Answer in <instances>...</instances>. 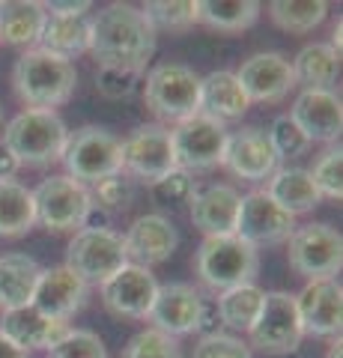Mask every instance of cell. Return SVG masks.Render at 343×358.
<instances>
[{"label": "cell", "mask_w": 343, "mask_h": 358, "mask_svg": "<svg viewBox=\"0 0 343 358\" xmlns=\"http://www.w3.org/2000/svg\"><path fill=\"white\" fill-rule=\"evenodd\" d=\"M90 21V54L98 69H129L143 75L149 57L156 54L159 36L143 9L131 3H110Z\"/></svg>", "instance_id": "6da1fadb"}, {"label": "cell", "mask_w": 343, "mask_h": 358, "mask_svg": "<svg viewBox=\"0 0 343 358\" xmlns=\"http://www.w3.org/2000/svg\"><path fill=\"white\" fill-rule=\"evenodd\" d=\"M13 84L27 110H54L72 99L78 69L42 48H27L13 69Z\"/></svg>", "instance_id": "7a4b0ae2"}, {"label": "cell", "mask_w": 343, "mask_h": 358, "mask_svg": "<svg viewBox=\"0 0 343 358\" xmlns=\"http://www.w3.org/2000/svg\"><path fill=\"white\" fill-rule=\"evenodd\" d=\"M66 141H69V129L54 110H21L3 131V143L13 150L18 164L30 167L60 162Z\"/></svg>", "instance_id": "3957f363"}, {"label": "cell", "mask_w": 343, "mask_h": 358, "mask_svg": "<svg viewBox=\"0 0 343 358\" xmlns=\"http://www.w3.org/2000/svg\"><path fill=\"white\" fill-rule=\"evenodd\" d=\"M257 268L260 251L239 239L236 233L233 236H206L197 248V275L215 293H224L239 284H254Z\"/></svg>", "instance_id": "277c9868"}, {"label": "cell", "mask_w": 343, "mask_h": 358, "mask_svg": "<svg viewBox=\"0 0 343 358\" xmlns=\"http://www.w3.org/2000/svg\"><path fill=\"white\" fill-rule=\"evenodd\" d=\"M143 102L164 122H182L200 114V75L182 63L152 66L143 84Z\"/></svg>", "instance_id": "5b68a950"}, {"label": "cell", "mask_w": 343, "mask_h": 358, "mask_svg": "<svg viewBox=\"0 0 343 358\" xmlns=\"http://www.w3.org/2000/svg\"><path fill=\"white\" fill-rule=\"evenodd\" d=\"M60 162L66 164V176L75 182L96 185L114 173H123V141L108 129L84 126L69 134Z\"/></svg>", "instance_id": "8992f818"}, {"label": "cell", "mask_w": 343, "mask_h": 358, "mask_svg": "<svg viewBox=\"0 0 343 358\" xmlns=\"http://www.w3.org/2000/svg\"><path fill=\"white\" fill-rule=\"evenodd\" d=\"M36 224L51 233H78L87 209L93 206L90 188L75 182L72 176H48L33 188Z\"/></svg>", "instance_id": "52a82bcc"}, {"label": "cell", "mask_w": 343, "mask_h": 358, "mask_svg": "<svg viewBox=\"0 0 343 358\" xmlns=\"http://www.w3.org/2000/svg\"><path fill=\"white\" fill-rule=\"evenodd\" d=\"M129 263L123 236L114 230H78L66 251V266L90 287L110 281Z\"/></svg>", "instance_id": "ba28073f"}, {"label": "cell", "mask_w": 343, "mask_h": 358, "mask_svg": "<svg viewBox=\"0 0 343 358\" xmlns=\"http://www.w3.org/2000/svg\"><path fill=\"white\" fill-rule=\"evenodd\" d=\"M173 159L180 171H212L224 159L227 126L206 114H194L182 122H176L170 131Z\"/></svg>", "instance_id": "9c48e42d"}, {"label": "cell", "mask_w": 343, "mask_h": 358, "mask_svg": "<svg viewBox=\"0 0 343 358\" xmlns=\"http://www.w3.org/2000/svg\"><path fill=\"white\" fill-rule=\"evenodd\" d=\"M290 242V266L307 281H323L335 278L343 266V239L328 224H302L293 230Z\"/></svg>", "instance_id": "30bf717a"}, {"label": "cell", "mask_w": 343, "mask_h": 358, "mask_svg": "<svg viewBox=\"0 0 343 358\" xmlns=\"http://www.w3.org/2000/svg\"><path fill=\"white\" fill-rule=\"evenodd\" d=\"M248 334H251V346H257L265 355H293L305 338L295 310V296L265 293L263 310Z\"/></svg>", "instance_id": "8fae6325"}, {"label": "cell", "mask_w": 343, "mask_h": 358, "mask_svg": "<svg viewBox=\"0 0 343 358\" xmlns=\"http://www.w3.org/2000/svg\"><path fill=\"white\" fill-rule=\"evenodd\" d=\"M176 167L173 159V143L170 129L159 126V122H147L123 141V173L129 179H140V182H159Z\"/></svg>", "instance_id": "7c38bea8"}, {"label": "cell", "mask_w": 343, "mask_h": 358, "mask_svg": "<svg viewBox=\"0 0 343 358\" xmlns=\"http://www.w3.org/2000/svg\"><path fill=\"white\" fill-rule=\"evenodd\" d=\"M278 152H275L269 131L260 126H245L236 131H227L224 159L221 164L233 176L248 179V182H263L278 171Z\"/></svg>", "instance_id": "4fadbf2b"}, {"label": "cell", "mask_w": 343, "mask_h": 358, "mask_svg": "<svg viewBox=\"0 0 343 358\" xmlns=\"http://www.w3.org/2000/svg\"><path fill=\"white\" fill-rule=\"evenodd\" d=\"M295 230V218L284 212L265 192H251L239 203V221H236V236L245 239L254 248L260 245H278L286 242Z\"/></svg>", "instance_id": "5bb4252c"}, {"label": "cell", "mask_w": 343, "mask_h": 358, "mask_svg": "<svg viewBox=\"0 0 343 358\" xmlns=\"http://www.w3.org/2000/svg\"><path fill=\"white\" fill-rule=\"evenodd\" d=\"M159 293V281L149 268L126 263L119 272L102 284V301L114 317H126V320H147L149 308L156 301Z\"/></svg>", "instance_id": "9a60e30c"}, {"label": "cell", "mask_w": 343, "mask_h": 358, "mask_svg": "<svg viewBox=\"0 0 343 358\" xmlns=\"http://www.w3.org/2000/svg\"><path fill=\"white\" fill-rule=\"evenodd\" d=\"M298 322L305 334L314 338H340L343 326V287L335 278L307 281L305 289L295 296Z\"/></svg>", "instance_id": "2e32d148"}, {"label": "cell", "mask_w": 343, "mask_h": 358, "mask_svg": "<svg viewBox=\"0 0 343 358\" xmlns=\"http://www.w3.org/2000/svg\"><path fill=\"white\" fill-rule=\"evenodd\" d=\"M239 84L245 90L248 102H281L295 87L293 66L278 51H260L239 66Z\"/></svg>", "instance_id": "e0dca14e"}, {"label": "cell", "mask_w": 343, "mask_h": 358, "mask_svg": "<svg viewBox=\"0 0 343 358\" xmlns=\"http://www.w3.org/2000/svg\"><path fill=\"white\" fill-rule=\"evenodd\" d=\"M290 117L311 143H335L340 138L343 105L335 90H302L290 108Z\"/></svg>", "instance_id": "ac0fdd59"}, {"label": "cell", "mask_w": 343, "mask_h": 358, "mask_svg": "<svg viewBox=\"0 0 343 358\" xmlns=\"http://www.w3.org/2000/svg\"><path fill=\"white\" fill-rule=\"evenodd\" d=\"M123 245H126V257L131 263L149 268V266L170 260V254L180 245V233H176V227L164 215L149 212V215H138L129 224Z\"/></svg>", "instance_id": "d6986e66"}, {"label": "cell", "mask_w": 343, "mask_h": 358, "mask_svg": "<svg viewBox=\"0 0 343 358\" xmlns=\"http://www.w3.org/2000/svg\"><path fill=\"white\" fill-rule=\"evenodd\" d=\"M87 287L78 275L72 272L69 266H54V268H42L36 293H33L30 305L39 313H45L51 320L66 322L69 317H75L84 301H87Z\"/></svg>", "instance_id": "ffe728a7"}, {"label": "cell", "mask_w": 343, "mask_h": 358, "mask_svg": "<svg viewBox=\"0 0 343 358\" xmlns=\"http://www.w3.org/2000/svg\"><path fill=\"white\" fill-rule=\"evenodd\" d=\"M200 293L191 284H164L159 287L156 301L149 308L152 329L168 334V338H182L191 334L197 326V313H200Z\"/></svg>", "instance_id": "44dd1931"}, {"label": "cell", "mask_w": 343, "mask_h": 358, "mask_svg": "<svg viewBox=\"0 0 343 358\" xmlns=\"http://www.w3.org/2000/svg\"><path fill=\"white\" fill-rule=\"evenodd\" d=\"M242 194L233 185H206L191 197V221L203 236H233Z\"/></svg>", "instance_id": "7402d4cb"}, {"label": "cell", "mask_w": 343, "mask_h": 358, "mask_svg": "<svg viewBox=\"0 0 343 358\" xmlns=\"http://www.w3.org/2000/svg\"><path fill=\"white\" fill-rule=\"evenodd\" d=\"M66 331H69L66 322L45 317V313H39L33 305L3 310V317H0V334H3L6 341H13L21 352L51 350Z\"/></svg>", "instance_id": "603a6c76"}, {"label": "cell", "mask_w": 343, "mask_h": 358, "mask_svg": "<svg viewBox=\"0 0 343 358\" xmlns=\"http://www.w3.org/2000/svg\"><path fill=\"white\" fill-rule=\"evenodd\" d=\"M251 108L245 90H242L236 72L218 69L200 78V114L212 117L218 122L242 120L245 110Z\"/></svg>", "instance_id": "cb8c5ba5"}, {"label": "cell", "mask_w": 343, "mask_h": 358, "mask_svg": "<svg viewBox=\"0 0 343 358\" xmlns=\"http://www.w3.org/2000/svg\"><path fill=\"white\" fill-rule=\"evenodd\" d=\"M45 3L36 0H0V42L15 48H36L45 27Z\"/></svg>", "instance_id": "d4e9b609"}, {"label": "cell", "mask_w": 343, "mask_h": 358, "mask_svg": "<svg viewBox=\"0 0 343 358\" xmlns=\"http://www.w3.org/2000/svg\"><path fill=\"white\" fill-rule=\"evenodd\" d=\"M263 192L284 212H290L293 218L316 209L319 200H323L311 179V171H305V167H278V171L269 176V185H265Z\"/></svg>", "instance_id": "484cf974"}, {"label": "cell", "mask_w": 343, "mask_h": 358, "mask_svg": "<svg viewBox=\"0 0 343 358\" xmlns=\"http://www.w3.org/2000/svg\"><path fill=\"white\" fill-rule=\"evenodd\" d=\"M90 15H48L36 48L72 63L78 54L90 51Z\"/></svg>", "instance_id": "4316f807"}, {"label": "cell", "mask_w": 343, "mask_h": 358, "mask_svg": "<svg viewBox=\"0 0 343 358\" xmlns=\"http://www.w3.org/2000/svg\"><path fill=\"white\" fill-rule=\"evenodd\" d=\"M42 268L27 254H3L0 257V310H15L33 301Z\"/></svg>", "instance_id": "83f0119b"}, {"label": "cell", "mask_w": 343, "mask_h": 358, "mask_svg": "<svg viewBox=\"0 0 343 358\" xmlns=\"http://www.w3.org/2000/svg\"><path fill=\"white\" fill-rule=\"evenodd\" d=\"M293 66V81L302 90H331V84L340 75V54L328 42H311L295 54Z\"/></svg>", "instance_id": "f1b7e54d"}, {"label": "cell", "mask_w": 343, "mask_h": 358, "mask_svg": "<svg viewBox=\"0 0 343 358\" xmlns=\"http://www.w3.org/2000/svg\"><path fill=\"white\" fill-rule=\"evenodd\" d=\"M36 227L33 192L15 179H0V239H18Z\"/></svg>", "instance_id": "f546056e"}, {"label": "cell", "mask_w": 343, "mask_h": 358, "mask_svg": "<svg viewBox=\"0 0 343 358\" xmlns=\"http://www.w3.org/2000/svg\"><path fill=\"white\" fill-rule=\"evenodd\" d=\"M260 18L257 0H197V21L212 30H248Z\"/></svg>", "instance_id": "4dcf8cb0"}, {"label": "cell", "mask_w": 343, "mask_h": 358, "mask_svg": "<svg viewBox=\"0 0 343 358\" xmlns=\"http://www.w3.org/2000/svg\"><path fill=\"white\" fill-rule=\"evenodd\" d=\"M263 299H265V293L257 284H239V287L224 289V293L215 299L221 322L236 331H251V326L257 322L260 310H263Z\"/></svg>", "instance_id": "1f68e13d"}, {"label": "cell", "mask_w": 343, "mask_h": 358, "mask_svg": "<svg viewBox=\"0 0 343 358\" xmlns=\"http://www.w3.org/2000/svg\"><path fill=\"white\" fill-rule=\"evenodd\" d=\"M272 21L286 33H311L328 15V3L323 0H275L269 3Z\"/></svg>", "instance_id": "d6a6232c"}, {"label": "cell", "mask_w": 343, "mask_h": 358, "mask_svg": "<svg viewBox=\"0 0 343 358\" xmlns=\"http://www.w3.org/2000/svg\"><path fill=\"white\" fill-rule=\"evenodd\" d=\"M143 15L159 30H185L197 24V0H156L143 6Z\"/></svg>", "instance_id": "836d02e7"}, {"label": "cell", "mask_w": 343, "mask_h": 358, "mask_svg": "<svg viewBox=\"0 0 343 358\" xmlns=\"http://www.w3.org/2000/svg\"><path fill=\"white\" fill-rule=\"evenodd\" d=\"M149 194L164 209H180L185 203H191V197L197 194V185H194V176L188 173V171L173 167L168 176H161L159 182L149 185Z\"/></svg>", "instance_id": "e575fe53"}, {"label": "cell", "mask_w": 343, "mask_h": 358, "mask_svg": "<svg viewBox=\"0 0 343 358\" xmlns=\"http://www.w3.org/2000/svg\"><path fill=\"white\" fill-rule=\"evenodd\" d=\"M48 358H108V350L96 331L69 329L48 350Z\"/></svg>", "instance_id": "d590c367"}, {"label": "cell", "mask_w": 343, "mask_h": 358, "mask_svg": "<svg viewBox=\"0 0 343 358\" xmlns=\"http://www.w3.org/2000/svg\"><path fill=\"white\" fill-rule=\"evenodd\" d=\"M93 203L102 206L105 212H119V209H129L131 200H135V179H129L126 173H114L102 179V182L93 185Z\"/></svg>", "instance_id": "8d00e7d4"}, {"label": "cell", "mask_w": 343, "mask_h": 358, "mask_svg": "<svg viewBox=\"0 0 343 358\" xmlns=\"http://www.w3.org/2000/svg\"><path fill=\"white\" fill-rule=\"evenodd\" d=\"M311 179H314L319 197H328V200L343 197V152H340V147L319 155V162L311 171Z\"/></svg>", "instance_id": "74e56055"}, {"label": "cell", "mask_w": 343, "mask_h": 358, "mask_svg": "<svg viewBox=\"0 0 343 358\" xmlns=\"http://www.w3.org/2000/svg\"><path fill=\"white\" fill-rule=\"evenodd\" d=\"M269 141H272L275 152H278V159H298V155H305L311 150V141L305 138V131L295 126L290 114H281L272 122Z\"/></svg>", "instance_id": "f35d334b"}, {"label": "cell", "mask_w": 343, "mask_h": 358, "mask_svg": "<svg viewBox=\"0 0 343 358\" xmlns=\"http://www.w3.org/2000/svg\"><path fill=\"white\" fill-rule=\"evenodd\" d=\"M123 358H182L180 343L156 329H147L129 341Z\"/></svg>", "instance_id": "ab89813d"}, {"label": "cell", "mask_w": 343, "mask_h": 358, "mask_svg": "<svg viewBox=\"0 0 343 358\" xmlns=\"http://www.w3.org/2000/svg\"><path fill=\"white\" fill-rule=\"evenodd\" d=\"M194 358H254V352L248 343L221 331L212 338H200V343L194 346Z\"/></svg>", "instance_id": "60d3db41"}, {"label": "cell", "mask_w": 343, "mask_h": 358, "mask_svg": "<svg viewBox=\"0 0 343 358\" xmlns=\"http://www.w3.org/2000/svg\"><path fill=\"white\" fill-rule=\"evenodd\" d=\"M140 72L129 69H98L96 72V90L105 99H129L138 90Z\"/></svg>", "instance_id": "b9f144b4"}, {"label": "cell", "mask_w": 343, "mask_h": 358, "mask_svg": "<svg viewBox=\"0 0 343 358\" xmlns=\"http://www.w3.org/2000/svg\"><path fill=\"white\" fill-rule=\"evenodd\" d=\"M221 313H218V301L215 299H200V313H197V326L194 331L203 334V338H212V334H221Z\"/></svg>", "instance_id": "7bdbcfd3"}, {"label": "cell", "mask_w": 343, "mask_h": 358, "mask_svg": "<svg viewBox=\"0 0 343 358\" xmlns=\"http://www.w3.org/2000/svg\"><path fill=\"white\" fill-rule=\"evenodd\" d=\"M90 6L93 3H87V0H81V3H72V0L60 3V0H51V3H45V13L48 15H87Z\"/></svg>", "instance_id": "ee69618b"}, {"label": "cell", "mask_w": 343, "mask_h": 358, "mask_svg": "<svg viewBox=\"0 0 343 358\" xmlns=\"http://www.w3.org/2000/svg\"><path fill=\"white\" fill-rule=\"evenodd\" d=\"M81 230H110V212H105L102 206L93 203L81 221Z\"/></svg>", "instance_id": "f6af8a7d"}, {"label": "cell", "mask_w": 343, "mask_h": 358, "mask_svg": "<svg viewBox=\"0 0 343 358\" xmlns=\"http://www.w3.org/2000/svg\"><path fill=\"white\" fill-rule=\"evenodd\" d=\"M18 159L13 155V150L6 147L3 141H0V179H13L15 173H18Z\"/></svg>", "instance_id": "bcb514c9"}, {"label": "cell", "mask_w": 343, "mask_h": 358, "mask_svg": "<svg viewBox=\"0 0 343 358\" xmlns=\"http://www.w3.org/2000/svg\"><path fill=\"white\" fill-rule=\"evenodd\" d=\"M0 358H27V352H21L13 341H6L3 334H0Z\"/></svg>", "instance_id": "7dc6e473"}, {"label": "cell", "mask_w": 343, "mask_h": 358, "mask_svg": "<svg viewBox=\"0 0 343 358\" xmlns=\"http://www.w3.org/2000/svg\"><path fill=\"white\" fill-rule=\"evenodd\" d=\"M340 352H343V343H340V338H337V341H331L328 355H326V358H340Z\"/></svg>", "instance_id": "c3c4849f"}, {"label": "cell", "mask_w": 343, "mask_h": 358, "mask_svg": "<svg viewBox=\"0 0 343 358\" xmlns=\"http://www.w3.org/2000/svg\"><path fill=\"white\" fill-rule=\"evenodd\" d=\"M0 126H3V108H0Z\"/></svg>", "instance_id": "681fc988"}]
</instances>
